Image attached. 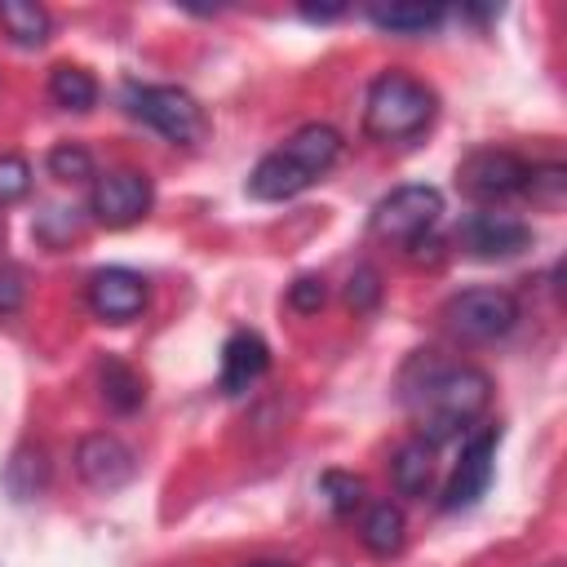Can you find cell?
Listing matches in <instances>:
<instances>
[{
	"mask_svg": "<svg viewBox=\"0 0 567 567\" xmlns=\"http://www.w3.org/2000/svg\"><path fill=\"white\" fill-rule=\"evenodd\" d=\"M403 403L421 425V439L439 447L470 434V425L487 412L492 377L474 363H452L434 350H421L403 372Z\"/></svg>",
	"mask_w": 567,
	"mask_h": 567,
	"instance_id": "6da1fadb",
	"label": "cell"
},
{
	"mask_svg": "<svg viewBox=\"0 0 567 567\" xmlns=\"http://www.w3.org/2000/svg\"><path fill=\"white\" fill-rule=\"evenodd\" d=\"M341 159V133L332 124H301L284 146L257 159L248 173V195L252 199H292L310 190L332 164Z\"/></svg>",
	"mask_w": 567,
	"mask_h": 567,
	"instance_id": "7a4b0ae2",
	"label": "cell"
},
{
	"mask_svg": "<svg viewBox=\"0 0 567 567\" xmlns=\"http://www.w3.org/2000/svg\"><path fill=\"white\" fill-rule=\"evenodd\" d=\"M434 89H425L421 80H412L408 71H381L368 84V102H363V128L377 142H408L416 133L430 128L434 120Z\"/></svg>",
	"mask_w": 567,
	"mask_h": 567,
	"instance_id": "3957f363",
	"label": "cell"
},
{
	"mask_svg": "<svg viewBox=\"0 0 567 567\" xmlns=\"http://www.w3.org/2000/svg\"><path fill=\"white\" fill-rule=\"evenodd\" d=\"M128 115L142 120L146 128H155L159 137L177 142V146H195L208 133L204 106L177 84H137V89H128Z\"/></svg>",
	"mask_w": 567,
	"mask_h": 567,
	"instance_id": "277c9868",
	"label": "cell"
},
{
	"mask_svg": "<svg viewBox=\"0 0 567 567\" xmlns=\"http://www.w3.org/2000/svg\"><path fill=\"white\" fill-rule=\"evenodd\" d=\"M443 323H447V332L456 341L483 346V341L505 337L518 323V301L505 288H465V292L447 297Z\"/></svg>",
	"mask_w": 567,
	"mask_h": 567,
	"instance_id": "5b68a950",
	"label": "cell"
},
{
	"mask_svg": "<svg viewBox=\"0 0 567 567\" xmlns=\"http://www.w3.org/2000/svg\"><path fill=\"white\" fill-rule=\"evenodd\" d=\"M443 213V195L434 186H399L372 208V235L399 248H421Z\"/></svg>",
	"mask_w": 567,
	"mask_h": 567,
	"instance_id": "8992f818",
	"label": "cell"
},
{
	"mask_svg": "<svg viewBox=\"0 0 567 567\" xmlns=\"http://www.w3.org/2000/svg\"><path fill=\"white\" fill-rule=\"evenodd\" d=\"M527 173L532 164L518 159L514 151L505 146H483L474 151L461 168H456V182L470 199H483V204H496V199H514V195H527Z\"/></svg>",
	"mask_w": 567,
	"mask_h": 567,
	"instance_id": "52a82bcc",
	"label": "cell"
},
{
	"mask_svg": "<svg viewBox=\"0 0 567 567\" xmlns=\"http://www.w3.org/2000/svg\"><path fill=\"white\" fill-rule=\"evenodd\" d=\"M155 204V186L146 173H133V168H115V173H102L89 190V213L111 226V230H124L133 221H142Z\"/></svg>",
	"mask_w": 567,
	"mask_h": 567,
	"instance_id": "ba28073f",
	"label": "cell"
},
{
	"mask_svg": "<svg viewBox=\"0 0 567 567\" xmlns=\"http://www.w3.org/2000/svg\"><path fill=\"white\" fill-rule=\"evenodd\" d=\"M461 248L478 261H505V257H518L527 244H532V226L509 217V213H496V208H483V213H470L456 230Z\"/></svg>",
	"mask_w": 567,
	"mask_h": 567,
	"instance_id": "9c48e42d",
	"label": "cell"
},
{
	"mask_svg": "<svg viewBox=\"0 0 567 567\" xmlns=\"http://www.w3.org/2000/svg\"><path fill=\"white\" fill-rule=\"evenodd\" d=\"M496 439H501V430H492V425L465 434L461 461H456V470H452V478L443 487V509H470L487 492L492 470H496Z\"/></svg>",
	"mask_w": 567,
	"mask_h": 567,
	"instance_id": "30bf717a",
	"label": "cell"
},
{
	"mask_svg": "<svg viewBox=\"0 0 567 567\" xmlns=\"http://www.w3.org/2000/svg\"><path fill=\"white\" fill-rule=\"evenodd\" d=\"M146 297H151L146 279L137 270H128V266H106V270H97L89 279V310L97 319H106V323L137 319L146 310Z\"/></svg>",
	"mask_w": 567,
	"mask_h": 567,
	"instance_id": "8fae6325",
	"label": "cell"
},
{
	"mask_svg": "<svg viewBox=\"0 0 567 567\" xmlns=\"http://www.w3.org/2000/svg\"><path fill=\"white\" fill-rule=\"evenodd\" d=\"M75 470H80V478L89 483V487H97V492H115V487H124L133 474H137V461H133V447L124 443V439H115V434H84L80 439V447H75Z\"/></svg>",
	"mask_w": 567,
	"mask_h": 567,
	"instance_id": "7c38bea8",
	"label": "cell"
},
{
	"mask_svg": "<svg viewBox=\"0 0 567 567\" xmlns=\"http://www.w3.org/2000/svg\"><path fill=\"white\" fill-rule=\"evenodd\" d=\"M266 368H270V346H266L257 332L239 328V332H230L226 346H221V372H217V385H221V394H244Z\"/></svg>",
	"mask_w": 567,
	"mask_h": 567,
	"instance_id": "4fadbf2b",
	"label": "cell"
},
{
	"mask_svg": "<svg viewBox=\"0 0 567 567\" xmlns=\"http://www.w3.org/2000/svg\"><path fill=\"white\" fill-rule=\"evenodd\" d=\"M434 478V443L425 439H408L399 443V452L390 456V483L399 496H425Z\"/></svg>",
	"mask_w": 567,
	"mask_h": 567,
	"instance_id": "5bb4252c",
	"label": "cell"
},
{
	"mask_svg": "<svg viewBox=\"0 0 567 567\" xmlns=\"http://www.w3.org/2000/svg\"><path fill=\"white\" fill-rule=\"evenodd\" d=\"M403 536H408V523H403V509H399V505H390V501L368 505V514H363V523H359V540H363L372 554H381V558L399 554V549H403Z\"/></svg>",
	"mask_w": 567,
	"mask_h": 567,
	"instance_id": "9a60e30c",
	"label": "cell"
},
{
	"mask_svg": "<svg viewBox=\"0 0 567 567\" xmlns=\"http://www.w3.org/2000/svg\"><path fill=\"white\" fill-rule=\"evenodd\" d=\"M49 27H53V18H49L44 4H35V0H0V31L13 44L35 49V44L49 40Z\"/></svg>",
	"mask_w": 567,
	"mask_h": 567,
	"instance_id": "2e32d148",
	"label": "cell"
},
{
	"mask_svg": "<svg viewBox=\"0 0 567 567\" xmlns=\"http://www.w3.org/2000/svg\"><path fill=\"white\" fill-rule=\"evenodd\" d=\"M49 97L62 111H89L97 102V80L84 66H75V62H58L49 71Z\"/></svg>",
	"mask_w": 567,
	"mask_h": 567,
	"instance_id": "e0dca14e",
	"label": "cell"
},
{
	"mask_svg": "<svg viewBox=\"0 0 567 567\" xmlns=\"http://www.w3.org/2000/svg\"><path fill=\"white\" fill-rule=\"evenodd\" d=\"M368 18L394 35H425L443 22V9H434V4H372Z\"/></svg>",
	"mask_w": 567,
	"mask_h": 567,
	"instance_id": "ac0fdd59",
	"label": "cell"
},
{
	"mask_svg": "<svg viewBox=\"0 0 567 567\" xmlns=\"http://www.w3.org/2000/svg\"><path fill=\"white\" fill-rule=\"evenodd\" d=\"M97 381H102V399H106L115 412H133V408H142V399H146V381H142L124 359H106L102 372H97Z\"/></svg>",
	"mask_w": 567,
	"mask_h": 567,
	"instance_id": "d6986e66",
	"label": "cell"
},
{
	"mask_svg": "<svg viewBox=\"0 0 567 567\" xmlns=\"http://www.w3.org/2000/svg\"><path fill=\"white\" fill-rule=\"evenodd\" d=\"M49 173L58 182H84V177H93V155L80 142H58L49 151Z\"/></svg>",
	"mask_w": 567,
	"mask_h": 567,
	"instance_id": "ffe728a7",
	"label": "cell"
},
{
	"mask_svg": "<svg viewBox=\"0 0 567 567\" xmlns=\"http://www.w3.org/2000/svg\"><path fill=\"white\" fill-rule=\"evenodd\" d=\"M319 487H323V496H328V505H332V514H354L359 505H363V478H354V474H341V470H328L323 478H319Z\"/></svg>",
	"mask_w": 567,
	"mask_h": 567,
	"instance_id": "44dd1931",
	"label": "cell"
},
{
	"mask_svg": "<svg viewBox=\"0 0 567 567\" xmlns=\"http://www.w3.org/2000/svg\"><path fill=\"white\" fill-rule=\"evenodd\" d=\"M567 190V168L563 164H545V168H532L527 173V195L540 199V204H558Z\"/></svg>",
	"mask_w": 567,
	"mask_h": 567,
	"instance_id": "7402d4cb",
	"label": "cell"
},
{
	"mask_svg": "<svg viewBox=\"0 0 567 567\" xmlns=\"http://www.w3.org/2000/svg\"><path fill=\"white\" fill-rule=\"evenodd\" d=\"M31 190V164L22 155H0V204H13Z\"/></svg>",
	"mask_w": 567,
	"mask_h": 567,
	"instance_id": "603a6c76",
	"label": "cell"
},
{
	"mask_svg": "<svg viewBox=\"0 0 567 567\" xmlns=\"http://www.w3.org/2000/svg\"><path fill=\"white\" fill-rule=\"evenodd\" d=\"M323 301H328V284H323V275H297V279L288 284V306H292V310L315 315Z\"/></svg>",
	"mask_w": 567,
	"mask_h": 567,
	"instance_id": "cb8c5ba5",
	"label": "cell"
},
{
	"mask_svg": "<svg viewBox=\"0 0 567 567\" xmlns=\"http://www.w3.org/2000/svg\"><path fill=\"white\" fill-rule=\"evenodd\" d=\"M346 301H350L354 310H372V306L381 301V275H377L372 266H359V270L350 275V288H346Z\"/></svg>",
	"mask_w": 567,
	"mask_h": 567,
	"instance_id": "d4e9b609",
	"label": "cell"
},
{
	"mask_svg": "<svg viewBox=\"0 0 567 567\" xmlns=\"http://www.w3.org/2000/svg\"><path fill=\"white\" fill-rule=\"evenodd\" d=\"M22 297H27L22 275H18V270H9V266H0V315H13V310L22 306Z\"/></svg>",
	"mask_w": 567,
	"mask_h": 567,
	"instance_id": "484cf974",
	"label": "cell"
},
{
	"mask_svg": "<svg viewBox=\"0 0 567 567\" xmlns=\"http://www.w3.org/2000/svg\"><path fill=\"white\" fill-rule=\"evenodd\" d=\"M341 13H346V4H301V18H310V22H332Z\"/></svg>",
	"mask_w": 567,
	"mask_h": 567,
	"instance_id": "4316f807",
	"label": "cell"
},
{
	"mask_svg": "<svg viewBox=\"0 0 567 567\" xmlns=\"http://www.w3.org/2000/svg\"><path fill=\"white\" fill-rule=\"evenodd\" d=\"M244 567H297V563H288V558H257V563H244Z\"/></svg>",
	"mask_w": 567,
	"mask_h": 567,
	"instance_id": "83f0119b",
	"label": "cell"
}]
</instances>
